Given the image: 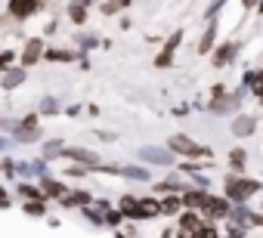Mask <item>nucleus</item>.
Wrapping results in <instances>:
<instances>
[{"mask_svg":"<svg viewBox=\"0 0 263 238\" xmlns=\"http://www.w3.org/2000/svg\"><path fill=\"white\" fill-rule=\"evenodd\" d=\"M93 4V0H74V4L68 7V19L74 22V25H84V19H87V7Z\"/></svg>","mask_w":263,"mask_h":238,"instance_id":"a211bd4d","label":"nucleus"},{"mask_svg":"<svg viewBox=\"0 0 263 238\" xmlns=\"http://www.w3.org/2000/svg\"><path fill=\"white\" fill-rule=\"evenodd\" d=\"M22 81H25V68H10L4 74V90H16Z\"/></svg>","mask_w":263,"mask_h":238,"instance_id":"6ab92c4d","label":"nucleus"},{"mask_svg":"<svg viewBox=\"0 0 263 238\" xmlns=\"http://www.w3.org/2000/svg\"><path fill=\"white\" fill-rule=\"evenodd\" d=\"M235 53H238V47L232 44V41H226V44H220L217 50H214V68H226L232 59H235Z\"/></svg>","mask_w":263,"mask_h":238,"instance_id":"9b49d317","label":"nucleus"},{"mask_svg":"<svg viewBox=\"0 0 263 238\" xmlns=\"http://www.w3.org/2000/svg\"><path fill=\"white\" fill-rule=\"evenodd\" d=\"M204 213H198V210H183L180 216H177V229L180 232H201L204 229Z\"/></svg>","mask_w":263,"mask_h":238,"instance_id":"39448f33","label":"nucleus"},{"mask_svg":"<svg viewBox=\"0 0 263 238\" xmlns=\"http://www.w3.org/2000/svg\"><path fill=\"white\" fill-rule=\"evenodd\" d=\"M180 41H183V31H177V34H171V37H167L164 50H161V53H158V59H155V65H158V68H167V65L174 62V53H177Z\"/></svg>","mask_w":263,"mask_h":238,"instance_id":"6e6552de","label":"nucleus"},{"mask_svg":"<svg viewBox=\"0 0 263 238\" xmlns=\"http://www.w3.org/2000/svg\"><path fill=\"white\" fill-rule=\"evenodd\" d=\"M0 207H10V198H7V192H4V186H0Z\"/></svg>","mask_w":263,"mask_h":238,"instance_id":"7c9ffc66","label":"nucleus"},{"mask_svg":"<svg viewBox=\"0 0 263 238\" xmlns=\"http://www.w3.org/2000/svg\"><path fill=\"white\" fill-rule=\"evenodd\" d=\"M62 155L78 161V164H84V167H99V155L90 152V149H62Z\"/></svg>","mask_w":263,"mask_h":238,"instance_id":"9d476101","label":"nucleus"},{"mask_svg":"<svg viewBox=\"0 0 263 238\" xmlns=\"http://www.w3.org/2000/svg\"><path fill=\"white\" fill-rule=\"evenodd\" d=\"M223 4H226V0H214V4L208 7V13H204V16H208V22H214V16L220 13V7H223Z\"/></svg>","mask_w":263,"mask_h":238,"instance_id":"c85d7f7f","label":"nucleus"},{"mask_svg":"<svg viewBox=\"0 0 263 238\" xmlns=\"http://www.w3.org/2000/svg\"><path fill=\"white\" fill-rule=\"evenodd\" d=\"M245 164H248V152H245V149H232V152H229V167H232L235 173H241Z\"/></svg>","mask_w":263,"mask_h":238,"instance_id":"aec40b11","label":"nucleus"},{"mask_svg":"<svg viewBox=\"0 0 263 238\" xmlns=\"http://www.w3.org/2000/svg\"><path fill=\"white\" fill-rule=\"evenodd\" d=\"M121 173H124L127 180H140V183L149 180V170H146V167H121Z\"/></svg>","mask_w":263,"mask_h":238,"instance_id":"5701e85b","label":"nucleus"},{"mask_svg":"<svg viewBox=\"0 0 263 238\" xmlns=\"http://www.w3.org/2000/svg\"><path fill=\"white\" fill-rule=\"evenodd\" d=\"M41 53H44V44H41V37H31V41L25 44V53H22V68H31V65H37Z\"/></svg>","mask_w":263,"mask_h":238,"instance_id":"f8f14e48","label":"nucleus"},{"mask_svg":"<svg viewBox=\"0 0 263 238\" xmlns=\"http://www.w3.org/2000/svg\"><path fill=\"white\" fill-rule=\"evenodd\" d=\"M118 210H121L127 220H140V198H134V195H124V198L118 201Z\"/></svg>","mask_w":263,"mask_h":238,"instance_id":"4468645a","label":"nucleus"},{"mask_svg":"<svg viewBox=\"0 0 263 238\" xmlns=\"http://www.w3.org/2000/svg\"><path fill=\"white\" fill-rule=\"evenodd\" d=\"M34 10H37V0H10V13H13V16H19V19L31 16Z\"/></svg>","mask_w":263,"mask_h":238,"instance_id":"dca6fc26","label":"nucleus"},{"mask_svg":"<svg viewBox=\"0 0 263 238\" xmlns=\"http://www.w3.org/2000/svg\"><path fill=\"white\" fill-rule=\"evenodd\" d=\"M167 149L174 155H183V158H211V149L208 146H198L195 140H189L186 133H177L167 140Z\"/></svg>","mask_w":263,"mask_h":238,"instance_id":"f03ea898","label":"nucleus"},{"mask_svg":"<svg viewBox=\"0 0 263 238\" xmlns=\"http://www.w3.org/2000/svg\"><path fill=\"white\" fill-rule=\"evenodd\" d=\"M19 195L22 198H41L44 201V189H34V186H19Z\"/></svg>","mask_w":263,"mask_h":238,"instance_id":"a878e982","label":"nucleus"},{"mask_svg":"<svg viewBox=\"0 0 263 238\" xmlns=\"http://www.w3.org/2000/svg\"><path fill=\"white\" fill-rule=\"evenodd\" d=\"M223 238H229V235H223Z\"/></svg>","mask_w":263,"mask_h":238,"instance_id":"473e14b6","label":"nucleus"},{"mask_svg":"<svg viewBox=\"0 0 263 238\" xmlns=\"http://www.w3.org/2000/svg\"><path fill=\"white\" fill-rule=\"evenodd\" d=\"M44 108H47V114H53L56 111V99H44Z\"/></svg>","mask_w":263,"mask_h":238,"instance_id":"c756f323","label":"nucleus"},{"mask_svg":"<svg viewBox=\"0 0 263 238\" xmlns=\"http://www.w3.org/2000/svg\"><path fill=\"white\" fill-rule=\"evenodd\" d=\"M263 189L260 180H248V176H226L223 183V195L232 201V204H248L251 195H257Z\"/></svg>","mask_w":263,"mask_h":238,"instance_id":"f257e3e1","label":"nucleus"},{"mask_svg":"<svg viewBox=\"0 0 263 238\" xmlns=\"http://www.w3.org/2000/svg\"><path fill=\"white\" fill-rule=\"evenodd\" d=\"M121 220H124V213H121V210H105V223H108V226H118Z\"/></svg>","mask_w":263,"mask_h":238,"instance_id":"cd10ccee","label":"nucleus"},{"mask_svg":"<svg viewBox=\"0 0 263 238\" xmlns=\"http://www.w3.org/2000/svg\"><path fill=\"white\" fill-rule=\"evenodd\" d=\"M214 44H217V22H211V25L204 28V34H201V41H198V53H201V56L211 53Z\"/></svg>","mask_w":263,"mask_h":238,"instance_id":"f3484780","label":"nucleus"},{"mask_svg":"<svg viewBox=\"0 0 263 238\" xmlns=\"http://www.w3.org/2000/svg\"><path fill=\"white\" fill-rule=\"evenodd\" d=\"M140 161L146 164H155V167H174V152L171 149H161V146H143L140 149Z\"/></svg>","mask_w":263,"mask_h":238,"instance_id":"20e7f679","label":"nucleus"},{"mask_svg":"<svg viewBox=\"0 0 263 238\" xmlns=\"http://www.w3.org/2000/svg\"><path fill=\"white\" fill-rule=\"evenodd\" d=\"M232 207H235V204H232L226 195H208V204H204V210H201V213H204V220H208V223H220V220L226 223V220H229V213H232Z\"/></svg>","mask_w":263,"mask_h":238,"instance_id":"7ed1b4c3","label":"nucleus"},{"mask_svg":"<svg viewBox=\"0 0 263 238\" xmlns=\"http://www.w3.org/2000/svg\"><path fill=\"white\" fill-rule=\"evenodd\" d=\"M241 4H245V7H248V10H251V7H254V4H257V0H241Z\"/></svg>","mask_w":263,"mask_h":238,"instance_id":"2f4dec72","label":"nucleus"},{"mask_svg":"<svg viewBox=\"0 0 263 238\" xmlns=\"http://www.w3.org/2000/svg\"><path fill=\"white\" fill-rule=\"evenodd\" d=\"M25 213H28V216H44V213H47V204H44V201H28V204H25Z\"/></svg>","mask_w":263,"mask_h":238,"instance_id":"b1692460","label":"nucleus"},{"mask_svg":"<svg viewBox=\"0 0 263 238\" xmlns=\"http://www.w3.org/2000/svg\"><path fill=\"white\" fill-rule=\"evenodd\" d=\"M47 59H53V62H62V59H65V62H71V59H74V53H65V50H50V53H47Z\"/></svg>","mask_w":263,"mask_h":238,"instance_id":"bb28decb","label":"nucleus"},{"mask_svg":"<svg viewBox=\"0 0 263 238\" xmlns=\"http://www.w3.org/2000/svg\"><path fill=\"white\" fill-rule=\"evenodd\" d=\"M238 102H241V93H226V96H217V99H211V114H226V111H235L238 108Z\"/></svg>","mask_w":263,"mask_h":238,"instance_id":"0eeeda50","label":"nucleus"},{"mask_svg":"<svg viewBox=\"0 0 263 238\" xmlns=\"http://www.w3.org/2000/svg\"><path fill=\"white\" fill-rule=\"evenodd\" d=\"M41 186H44V195H53V198H59V201L68 195V189H65L62 183H56V180H44Z\"/></svg>","mask_w":263,"mask_h":238,"instance_id":"412c9836","label":"nucleus"},{"mask_svg":"<svg viewBox=\"0 0 263 238\" xmlns=\"http://www.w3.org/2000/svg\"><path fill=\"white\" fill-rule=\"evenodd\" d=\"M161 216V201L158 198H140V220H155Z\"/></svg>","mask_w":263,"mask_h":238,"instance_id":"2eb2a0df","label":"nucleus"},{"mask_svg":"<svg viewBox=\"0 0 263 238\" xmlns=\"http://www.w3.org/2000/svg\"><path fill=\"white\" fill-rule=\"evenodd\" d=\"M251 96L263 105V68H257V74H254V84H251Z\"/></svg>","mask_w":263,"mask_h":238,"instance_id":"4be33fe9","label":"nucleus"},{"mask_svg":"<svg viewBox=\"0 0 263 238\" xmlns=\"http://www.w3.org/2000/svg\"><path fill=\"white\" fill-rule=\"evenodd\" d=\"M208 195H211V192H204V189H186V192H183V207L201 213L204 204H208Z\"/></svg>","mask_w":263,"mask_h":238,"instance_id":"1a4fd4ad","label":"nucleus"},{"mask_svg":"<svg viewBox=\"0 0 263 238\" xmlns=\"http://www.w3.org/2000/svg\"><path fill=\"white\" fill-rule=\"evenodd\" d=\"M186 207H183V195H164L161 198V213L164 216H180Z\"/></svg>","mask_w":263,"mask_h":238,"instance_id":"ddd939ff","label":"nucleus"},{"mask_svg":"<svg viewBox=\"0 0 263 238\" xmlns=\"http://www.w3.org/2000/svg\"><path fill=\"white\" fill-rule=\"evenodd\" d=\"M229 130H232V136L245 140V136H251V133L257 130V117H254V114H235L232 124H229Z\"/></svg>","mask_w":263,"mask_h":238,"instance_id":"423d86ee","label":"nucleus"},{"mask_svg":"<svg viewBox=\"0 0 263 238\" xmlns=\"http://www.w3.org/2000/svg\"><path fill=\"white\" fill-rule=\"evenodd\" d=\"M13 62H16V50H4V53H0V71H10Z\"/></svg>","mask_w":263,"mask_h":238,"instance_id":"393cba45","label":"nucleus"}]
</instances>
